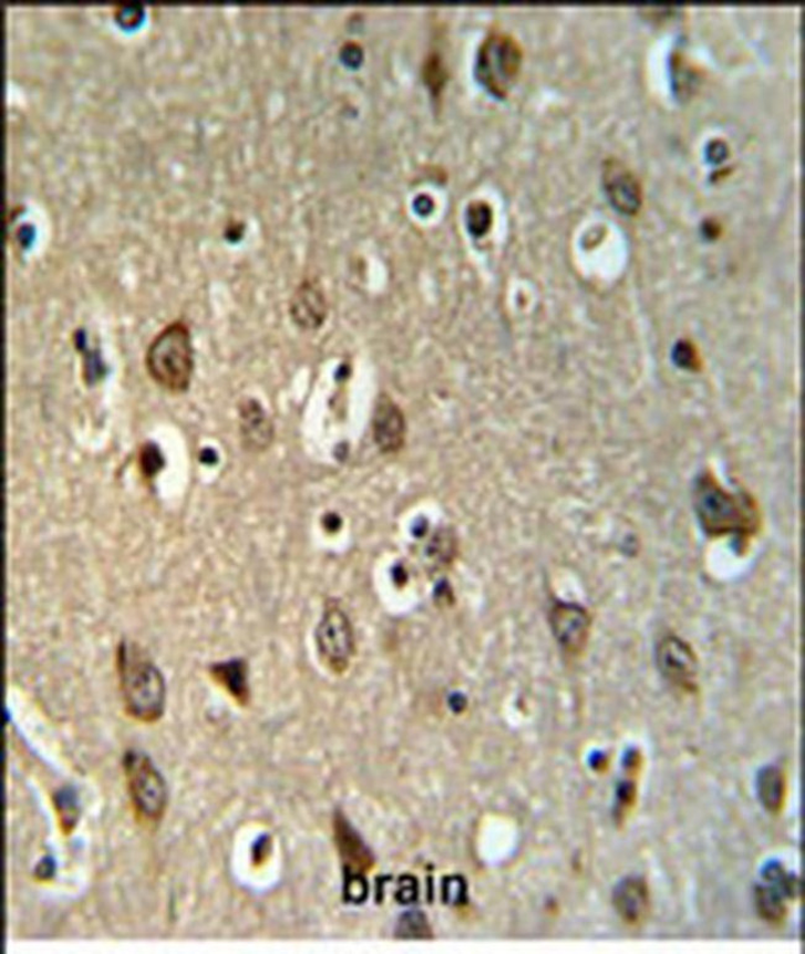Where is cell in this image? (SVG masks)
<instances>
[{"label":"cell","instance_id":"e0dca14e","mask_svg":"<svg viewBox=\"0 0 805 954\" xmlns=\"http://www.w3.org/2000/svg\"><path fill=\"white\" fill-rule=\"evenodd\" d=\"M469 213H472V216H469V227H472L473 233L476 236L485 234L488 227L487 207H481L477 204V206Z\"/></svg>","mask_w":805,"mask_h":954},{"label":"cell","instance_id":"9a60e30c","mask_svg":"<svg viewBox=\"0 0 805 954\" xmlns=\"http://www.w3.org/2000/svg\"><path fill=\"white\" fill-rule=\"evenodd\" d=\"M784 779L781 771L768 769L761 776L760 790L763 803L770 810H778L784 796Z\"/></svg>","mask_w":805,"mask_h":954},{"label":"cell","instance_id":"3957f363","mask_svg":"<svg viewBox=\"0 0 805 954\" xmlns=\"http://www.w3.org/2000/svg\"><path fill=\"white\" fill-rule=\"evenodd\" d=\"M145 369L154 383L171 393L189 390L195 371L192 331L183 321L167 325L145 352Z\"/></svg>","mask_w":805,"mask_h":954},{"label":"cell","instance_id":"5bb4252c","mask_svg":"<svg viewBox=\"0 0 805 954\" xmlns=\"http://www.w3.org/2000/svg\"><path fill=\"white\" fill-rule=\"evenodd\" d=\"M337 835L340 847V852L343 858L347 872L351 875L350 884H363L360 882V872L369 869L371 865V855L368 849L363 845L360 838L351 830L343 821H338Z\"/></svg>","mask_w":805,"mask_h":954},{"label":"cell","instance_id":"7c38bea8","mask_svg":"<svg viewBox=\"0 0 805 954\" xmlns=\"http://www.w3.org/2000/svg\"><path fill=\"white\" fill-rule=\"evenodd\" d=\"M613 899L617 911L630 924H640L650 911V891L641 879L625 880Z\"/></svg>","mask_w":805,"mask_h":954},{"label":"cell","instance_id":"52a82bcc","mask_svg":"<svg viewBox=\"0 0 805 954\" xmlns=\"http://www.w3.org/2000/svg\"><path fill=\"white\" fill-rule=\"evenodd\" d=\"M319 654L334 670L349 666L354 654V634L347 614L332 606L323 614L317 628Z\"/></svg>","mask_w":805,"mask_h":954},{"label":"cell","instance_id":"5b68a950","mask_svg":"<svg viewBox=\"0 0 805 954\" xmlns=\"http://www.w3.org/2000/svg\"><path fill=\"white\" fill-rule=\"evenodd\" d=\"M125 781L135 812L144 820L159 822L166 811L167 788L163 775L148 757L128 751L123 758Z\"/></svg>","mask_w":805,"mask_h":954},{"label":"cell","instance_id":"2e32d148","mask_svg":"<svg viewBox=\"0 0 805 954\" xmlns=\"http://www.w3.org/2000/svg\"><path fill=\"white\" fill-rule=\"evenodd\" d=\"M226 666L217 668L216 677L233 691L237 698H246V675L242 667Z\"/></svg>","mask_w":805,"mask_h":954},{"label":"cell","instance_id":"8992f818","mask_svg":"<svg viewBox=\"0 0 805 954\" xmlns=\"http://www.w3.org/2000/svg\"><path fill=\"white\" fill-rule=\"evenodd\" d=\"M656 660L669 685L687 694L698 689L699 660L684 639L675 635L664 636L656 648Z\"/></svg>","mask_w":805,"mask_h":954},{"label":"cell","instance_id":"8fae6325","mask_svg":"<svg viewBox=\"0 0 805 954\" xmlns=\"http://www.w3.org/2000/svg\"><path fill=\"white\" fill-rule=\"evenodd\" d=\"M603 184L610 202L619 212L632 215L640 208V183L623 164L616 161L606 163Z\"/></svg>","mask_w":805,"mask_h":954},{"label":"cell","instance_id":"ba28073f","mask_svg":"<svg viewBox=\"0 0 805 954\" xmlns=\"http://www.w3.org/2000/svg\"><path fill=\"white\" fill-rule=\"evenodd\" d=\"M590 616L582 607L557 603L550 611V625L560 646L571 655H577L587 645L590 632Z\"/></svg>","mask_w":805,"mask_h":954},{"label":"cell","instance_id":"6da1fadb","mask_svg":"<svg viewBox=\"0 0 805 954\" xmlns=\"http://www.w3.org/2000/svg\"><path fill=\"white\" fill-rule=\"evenodd\" d=\"M700 527L710 538L733 537L744 550L761 529L757 503L746 492H730L710 474L700 476L693 490Z\"/></svg>","mask_w":805,"mask_h":954},{"label":"cell","instance_id":"9c48e42d","mask_svg":"<svg viewBox=\"0 0 805 954\" xmlns=\"http://www.w3.org/2000/svg\"><path fill=\"white\" fill-rule=\"evenodd\" d=\"M374 442L385 454L400 452L405 442V418L389 396L381 394L372 419Z\"/></svg>","mask_w":805,"mask_h":954},{"label":"cell","instance_id":"30bf717a","mask_svg":"<svg viewBox=\"0 0 805 954\" xmlns=\"http://www.w3.org/2000/svg\"><path fill=\"white\" fill-rule=\"evenodd\" d=\"M290 318L305 331H316L326 324L329 306L322 288L316 281H306L295 293L289 306Z\"/></svg>","mask_w":805,"mask_h":954},{"label":"cell","instance_id":"4fadbf2b","mask_svg":"<svg viewBox=\"0 0 805 954\" xmlns=\"http://www.w3.org/2000/svg\"><path fill=\"white\" fill-rule=\"evenodd\" d=\"M240 429H242L244 443L255 452L266 450L274 440V425L264 409L255 402H248L240 411Z\"/></svg>","mask_w":805,"mask_h":954},{"label":"cell","instance_id":"277c9868","mask_svg":"<svg viewBox=\"0 0 805 954\" xmlns=\"http://www.w3.org/2000/svg\"><path fill=\"white\" fill-rule=\"evenodd\" d=\"M522 64V49L517 41L502 33L491 34L481 44L475 75L494 96L502 99L514 86Z\"/></svg>","mask_w":805,"mask_h":954},{"label":"cell","instance_id":"7a4b0ae2","mask_svg":"<svg viewBox=\"0 0 805 954\" xmlns=\"http://www.w3.org/2000/svg\"><path fill=\"white\" fill-rule=\"evenodd\" d=\"M116 667L123 706L127 715L142 722L158 721L165 709L164 677L137 645L123 642L117 648Z\"/></svg>","mask_w":805,"mask_h":954}]
</instances>
